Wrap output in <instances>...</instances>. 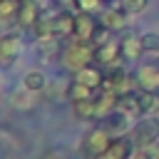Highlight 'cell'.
I'll return each mask as SVG.
<instances>
[{
  "mask_svg": "<svg viewBox=\"0 0 159 159\" xmlns=\"http://www.w3.org/2000/svg\"><path fill=\"white\" fill-rule=\"evenodd\" d=\"M94 55H97V47H94L92 42L75 40V42H70V45L65 47V52H62V60H65V65H67L70 70L80 72L82 67H87V65L94 60Z\"/></svg>",
  "mask_w": 159,
  "mask_h": 159,
  "instance_id": "cell-1",
  "label": "cell"
},
{
  "mask_svg": "<svg viewBox=\"0 0 159 159\" xmlns=\"http://www.w3.org/2000/svg\"><path fill=\"white\" fill-rule=\"evenodd\" d=\"M112 142H114V137H112L104 127L92 129V132L84 137V142H82V154H84V159H102V157L107 154V149L112 147Z\"/></svg>",
  "mask_w": 159,
  "mask_h": 159,
  "instance_id": "cell-2",
  "label": "cell"
},
{
  "mask_svg": "<svg viewBox=\"0 0 159 159\" xmlns=\"http://www.w3.org/2000/svg\"><path fill=\"white\" fill-rule=\"evenodd\" d=\"M157 142H159V122L149 119V117L139 119L137 127H134V144L142 147V149H149Z\"/></svg>",
  "mask_w": 159,
  "mask_h": 159,
  "instance_id": "cell-3",
  "label": "cell"
},
{
  "mask_svg": "<svg viewBox=\"0 0 159 159\" xmlns=\"http://www.w3.org/2000/svg\"><path fill=\"white\" fill-rule=\"evenodd\" d=\"M20 50H22V40H20V35L7 32V35L0 37V62H2L5 67H10V65L20 57Z\"/></svg>",
  "mask_w": 159,
  "mask_h": 159,
  "instance_id": "cell-4",
  "label": "cell"
},
{
  "mask_svg": "<svg viewBox=\"0 0 159 159\" xmlns=\"http://www.w3.org/2000/svg\"><path fill=\"white\" fill-rule=\"evenodd\" d=\"M102 127L117 139V137H124L129 129H132V117H127L124 112H119V109H114L112 114H107V117H102Z\"/></svg>",
  "mask_w": 159,
  "mask_h": 159,
  "instance_id": "cell-5",
  "label": "cell"
},
{
  "mask_svg": "<svg viewBox=\"0 0 159 159\" xmlns=\"http://www.w3.org/2000/svg\"><path fill=\"white\" fill-rule=\"evenodd\" d=\"M97 27H99V22H97L89 12H77V22H75V40L92 42V37H94Z\"/></svg>",
  "mask_w": 159,
  "mask_h": 159,
  "instance_id": "cell-6",
  "label": "cell"
},
{
  "mask_svg": "<svg viewBox=\"0 0 159 159\" xmlns=\"http://www.w3.org/2000/svg\"><path fill=\"white\" fill-rule=\"evenodd\" d=\"M52 22V32L55 37H72L75 35V22H77V15H70V12H57L50 17Z\"/></svg>",
  "mask_w": 159,
  "mask_h": 159,
  "instance_id": "cell-7",
  "label": "cell"
},
{
  "mask_svg": "<svg viewBox=\"0 0 159 159\" xmlns=\"http://www.w3.org/2000/svg\"><path fill=\"white\" fill-rule=\"evenodd\" d=\"M99 22H102L107 30L119 32V30L127 27V12H124V7H107V10H102Z\"/></svg>",
  "mask_w": 159,
  "mask_h": 159,
  "instance_id": "cell-8",
  "label": "cell"
},
{
  "mask_svg": "<svg viewBox=\"0 0 159 159\" xmlns=\"http://www.w3.org/2000/svg\"><path fill=\"white\" fill-rule=\"evenodd\" d=\"M137 84H139V89L157 92L159 89V65H144V67H139Z\"/></svg>",
  "mask_w": 159,
  "mask_h": 159,
  "instance_id": "cell-9",
  "label": "cell"
},
{
  "mask_svg": "<svg viewBox=\"0 0 159 159\" xmlns=\"http://www.w3.org/2000/svg\"><path fill=\"white\" fill-rule=\"evenodd\" d=\"M117 102H119V94L114 92V89H99V94H94V104H97V114H99V119L102 117H107V114H112L114 109H117Z\"/></svg>",
  "mask_w": 159,
  "mask_h": 159,
  "instance_id": "cell-10",
  "label": "cell"
},
{
  "mask_svg": "<svg viewBox=\"0 0 159 159\" xmlns=\"http://www.w3.org/2000/svg\"><path fill=\"white\" fill-rule=\"evenodd\" d=\"M75 80L82 82V84H87V87H92V89H102V84H104V72H99L94 65H87V67H82L80 72H75Z\"/></svg>",
  "mask_w": 159,
  "mask_h": 159,
  "instance_id": "cell-11",
  "label": "cell"
},
{
  "mask_svg": "<svg viewBox=\"0 0 159 159\" xmlns=\"http://www.w3.org/2000/svg\"><path fill=\"white\" fill-rule=\"evenodd\" d=\"M40 20H42L40 17V2L37 0H20V20L17 22L20 25H27V27L30 25L35 27Z\"/></svg>",
  "mask_w": 159,
  "mask_h": 159,
  "instance_id": "cell-12",
  "label": "cell"
},
{
  "mask_svg": "<svg viewBox=\"0 0 159 159\" xmlns=\"http://www.w3.org/2000/svg\"><path fill=\"white\" fill-rule=\"evenodd\" d=\"M119 57H122V45L114 42V40H109L107 45H99L97 55H94V60H99L102 65H117Z\"/></svg>",
  "mask_w": 159,
  "mask_h": 159,
  "instance_id": "cell-13",
  "label": "cell"
},
{
  "mask_svg": "<svg viewBox=\"0 0 159 159\" xmlns=\"http://www.w3.org/2000/svg\"><path fill=\"white\" fill-rule=\"evenodd\" d=\"M102 159H132V142L124 137H117Z\"/></svg>",
  "mask_w": 159,
  "mask_h": 159,
  "instance_id": "cell-14",
  "label": "cell"
},
{
  "mask_svg": "<svg viewBox=\"0 0 159 159\" xmlns=\"http://www.w3.org/2000/svg\"><path fill=\"white\" fill-rule=\"evenodd\" d=\"M119 45H122V60H137V57L144 52L142 37H137V35H127Z\"/></svg>",
  "mask_w": 159,
  "mask_h": 159,
  "instance_id": "cell-15",
  "label": "cell"
},
{
  "mask_svg": "<svg viewBox=\"0 0 159 159\" xmlns=\"http://www.w3.org/2000/svg\"><path fill=\"white\" fill-rule=\"evenodd\" d=\"M0 20L2 25H12L20 20V0H0Z\"/></svg>",
  "mask_w": 159,
  "mask_h": 159,
  "instance_id": "cell-16",
  "label": "cell"
},
{
  "mask_svg": "<svg viewBox=\"0 0 159 159\" xmlns=\"http://www.w3.org/2000/svg\"><path fill=\"white\" fill-rule=\"evenodd\" d=\"M22 87L27 92H42L47 87V77L40 72V70H30L25 77H22Z\"/></svg>",
  "mask_w": 159,
  "mask_h": 159,
  "instance_id": "cell-17",
  "label": "cell"
},
{
  "mask_svg": "<svg viewBox=\"0 0 159 159\" xmlns=\"http://www.w3.org/2000/svg\"><path fill=\"white\" fill-rule=\"evenodd\" d=\"M94 92H97V89H92V87H87V84L77 82V80H72V84L67 87V97H70L72 102H84V99H94Z\"/></svg>",
  "mask_w": 159,
  "mask_h": 159,
  "instance_id": "cell-18",
  "label": "cell"
},
{
  "mask_svg": "<svg viewBox=\"0 0 159 159\" xmlns=\"http://www.w3.org/2000/svg\"><path fill=\"white\" fill-rule=\"evenodd\" d=\"M117 109L119 112H124L127 117H142V112H139V102H137V92H132V94H119V102H117Z\"/></svg>",
  "mask_w": 159,
  "mask_h": 159,
  "instance_id": "cell-19",
  "label": "cell"
},
{
  "mask_svg": "<svg viewBox=\"0 0 159 159\" xmlns=\"http://www.w3.org/2000/svg\"><path fill=\"white\" fill-rule=\"evenodd\" d=\"M75 104V114L80 117V119H84V122H89V119H97L99 114H97V104H94V99H84V102H72Z\"/></svg>",
  "mask_w": 159,
  "mask_h": 159,
  "instance_id": "cell-20",
  "label": "cell"
},
{
  "mask_svg": "<svg viewBox=\"0 0 159 159\" xmlns=\"http://www.w3.org/2000/svg\"><path fill=\"white\" fill-rule=\"evenodd\" d=\"M137 102H139V112H142V117L144 114H149L154 107H157V94L154 92H147V89H137Z\"/></svg>",
  "mask_w": 159,
  "mask_h": 159,
  "instance_id": "cell-21",
  "label": "cell"
},
{
  "mask_svg": "<svg viewBox=\"0 0 159 159\" xmlns=\"http://www.w3.org/2000/svg\"><path fill=\"white\" fill-rule=\"evenodd\" d=\"M12 107H15V109L27 112V109H32V107H35V99L27 94V89H25V92H15V94H12Z\"/></svg>",
  "mask_w": 159,
  "mask_h": 159,
  "instance_id": "cell-22",
  "label": "cell"
},
{
  "mask_svg": "<svg viewBox=\"0 0 159 159\" xmlns=\"http://www.w3.org/2000/svg\"><path fill=\"white\" fill-rule=\"evenodd\" d=\"M142 47H144V52L159 55V32H144L142 35Z\"/></svg>",
  "mask_w": 159,
  "mask_h": 159,
  "instance_id": "cell-23",
  "label": "cell"
},
{
  "mask_svg": "<svg viewBox=\"0 0 159 159\" xmlns=\"http://www.w3.org/2000/svg\"><path fill=\"white\" fill-rule=\"evenodd\" d=\"M147 2L149 0H122V7H124L127 15H139V12L147 10Z\"/></svg>",
  "mask_w": 159,
  "mask_h": 159,
  "instance_id": "cell-24",
  "label": "cell"
},
{
  "mask_svg": "<svg viewBox=\"0 0 159 159\" xmlns=\"http://www.w3.org/2000/svg\"><path fill=\"white\" fill-rule=\"evenodd\" d=\"M102 2H104V0H77V7H80V12L94 15V12L102 7Z\"/></svg>",
  "mask_w": 159,
  "mask_h": 159,
  "instance_id": "cell-25",
  "label": "cell"
},
{
  "mask_svg": "<svg viewBox=\"0 0 159 159\" xmlns=\"http://www.w3.org/2000/svg\"><path fill=\"white\" fill-rule=\"evenodd\" d=\"M109 32H112V30H107V27L99 22V27H97V32H94V37H92V45H94V47L107 45V42H109Z\"/></svg>",
  "mask_w": 159,
  "mask_h": 159,
  "instance_id": "cell-26",
  "label": "cell"
},
{
  "mask_svg": "<svg viewBox=\"0 0 159 159\" xmlns=\"http://www.w3.org/2000/svg\"><path fill=\"white\" fill-rule=\"evenodd\" d=\"M147 152H149V157H152V159H159V142H157V144H152Z\"/></svg>",
  "mask_w": 159,
  "mask_h": 159,
  "instance_id": "cell-27",
  "label": "cell"
},
{
  "mask_svg": "<svg viewBox=\"0 0 159 159\" xmlns=\"http://www.w3.org/2000/svg\"><path fill=\"white\" fill-rule=\"evenodd\" d=\"M45 159H67V154H62V152H47Z\"/></svg>",
  "mask_w": 159,
  "mask_h": 159,
  "instance_id": "cell-28",
  "label": "cell"
},
{
  "mask_svg": "<svg viewBox=\"0 0 159 159\" xmlns=\"http://www.w3.org/2000/svg\"><path fill=\"white\" fill-rule=\"evenodd\" d=\"M132 159H152V157H149V152L144 149V152H137V154H134Z\"/></svg>",
  "mask_w": 159,
  "mask_h": 159,
  "instance_id": "cell-29",
  "label": "cell"
},
{
  "mask_svg": "<svg viewBox=\"0 0 159 159\" xmlns=\"http://www.w3.org/2000/svg\"><path fill=\"white\" fill-rule=\"evenodd\" d=\"M154 94H157V99H159V89H157V92H154Z\"/></svg>",
  "mask_w": 159,
  "mask_h": 159,
  "instance_id": "cell-30",
  "label": "cell"
},
{
  "mask_svg": "<svg viewBox=\"0 0 159 159\" xmlns=\"http://www.w3.org/2000/svg\"><path fill=\"white\" fill-rule=\"evenodd\" d=\"M157 65H159V60H157Z\"/></svg>",
  "mask_w": 159,
  "mask_h": 159,
  "instance_id": "cell-31",
  "label": "cell"
}]
</instances>
